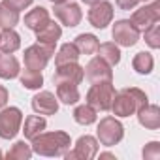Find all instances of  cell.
Returning a JSON list of instances; mask_svg holds the SVG:
<instances>
[{"label":"cell","instance_id":"e575fe53","mask_svg":"<svg viewBox=\"0 0 160 160\" xmlns=\"http://www.w3.org/2000/svg\"><path fill=\"white\" fill-rule=\"evenodd\" d=\"M100 158H115V154H111V152H100Z\"/></svg>","mask_w":160,"mask_h":160},{"label":"cell","instance_id":"52a82bcc","mask_svg":"<svg viewBox=\"0 0 160 160\" xmlns=\"http://www.w3.org/2000/svg\"><path fill=\"white\" fill-rule=\"evenodd\" d=\"M158 21H160V0H152L149 6H143V8L136 10L130 17V23L138 32L147 30L151 25H154Z\"/></svg>","mask_w":160,"mask_h":160},{"label":"cell","instance_id":"277c9868","mask_svg":"<svg viewBox=\"0 0 160 160\" xmlns=\"http://www.w3.org/2000/svg\"><path fill=\"white\" fill-rule=\"evenodd\" d=\"M124 138V126L119 119L115 117H104L100 122H98V128H96V139L106 145V147H113L117 145L121 139Z\"/></svg>","mask_w":160,"mask_h":160},{"label":"cell","instance_id":"9c48e42d","mask_svg":"<svg viewBox=\"0 0 160 160\" xmlns=\"http://www.w3.org/2000/svg\"><path fill=\"white\" fill-rule=\"evenodd\" d=\"M85 77L89 79L91 83H104V81H113V70L111 66L102 60L100 57L91 58V62L83 68Z\"/></svg>","mask_w":160,"mask_h":160},{"label":"cell","instance_id":"1f68e13d","mask_svg":"<svg viewBox=\"0 0 160 160\" xmlns=\"http://www.w3.org/2000/svg\"><path fill=\"white\" fill-rule=\"evenodd\" d=\"M32 2H34V0H4V4H8L10 8H13V10H17V12L27 10Z\"/></svg>","mask_w":160,"mask_h":160},{"label":"cell","instance_id":"cb8c5ba5","mask_svg":"<svg viewBox=\"0 0 160 160\" xmlns=\"http://www.w3.org/2000/svg\"><path fill=\"white\" fill-rule=\"evenodd\" d=\"M73 43H75V47L79 49L81 55H94L98 45H100V42L94 34H79Z\"/></svg>","mask_w":160,"mask_h":160},{"label":"cell","instance_id":"74e56055","mask_svg":"<svg viewBox=\"0 0 160 160\" xmlns=\"http://www.w3.org/2000/svg\"><path fill=\"white\" fill-rule=\"evenodd\" d=\"M0 158H2V151H0Z\"/></svg>","mask_w":160,"mask_h":160},{"label":"cell","instance_id":"ba28073f","mask_svg":"<svg viewBox=\"0 0 160 160\" xmlns=\"http://www.w3.org/2000/svg\"><path fill=\"white\" fill-rule=\"evenodd\" d=\"M98 154V139L94 136H81L75 141L73 151H66L64 158L66 160H92Z\"/></svg>","mask_w":160,"mask_h":160},{"label":"cell","instance_id":"9a60e30c","mask_svg":"<svg viewBox=\"0 0 160 160\" xmlns=\"http://www.w3.org/2000/svg\"><path fill=\"white\" fill-rule=\"evenodd\" d=\"M138 121L147 130H158L160 128V108L154 104H145L138 111Z\"/></svg>","mask_w":160,"mask_h":160},{"label":"cell","instance_id":"f35d334b","mask_svg":"<svg viewBox=\"0 0 160 160\" xmlns=\"http://www.w3.org/2000/svg\"><path fill=\"white\" fill-rule=\"evenodd\" d=\"M143 2H151V0H143Z\"/></svg>","mask_w":160,"mask_h":160},{"label":"cell","instance_id":"d6a6232c","mask_svg":"<svg viewBox=\"0 0 160 160\" xmlns=\"http://www.w3.org/2000/svg\"><path fill=\"white\" fill-rule=\"evenodd\" d=\"M139 2H141V0H117V6L121 10H126L128 12V10H134Z\"/></svg>","mask_w":160,"mask_h":160},{"label":"cell","instance_id":"d6986e66","mask_svg":"<svg viewBox=\"0 0 160 160\" xmlns=\"http://www.w3.org/2000/svg\"><path fill=\"white\" fill-rule=\"evenodd\" d=\"M57 98L66 106H73L81 100V94L73 83H57Z\"/></svg>","mask_w":160,"mask_h":160},{"label":"cell","instance_id":"5bb4252c","mask_svg":"<svg viewBox=\"0 0 160 160\" xmlns=\"http://www.w3.org/2000/svg\"><path fill=\"white\" fill-rule=\"evenodd\" d=\"M32 109L38 115H55L58 111V98L49 91H42L32 98Z\"/></svg>","mask_w":160,"mask_h":160},{"label":"cell","instance_id":"5b68a950","mask_svg":"<svg viewBox=\"0 0 160 160\" xmlns=\"http://www.w3.org/2000/svg\"><path fill=\"white\" fill-rule=\"evenodd\" d=\"M23 124V111L19 108H2L0 111V138L13 139Z\"/></svg>","mask_w":160,"mask_h":160},{"label":"cell","instance_id":"44dd1931","mask_svg":"<svg viewBox=\"0 0 160 160\" xmlns=\"http://www.w3.org/2000/svg\"><path fill=\"white\" fill-rule=\"evenodd\" d=\"M21 47V36L13 28H4L0 32V51L2 53H15Z\"/></svg>","mask_w":160,"mask_h":160},{"label":"cell","instance_id":"ac0fdd59","mask_svg":"<svg viewBox=\"0 0 160 160\" xmlns=\"http://www.w3.org/2000/svg\"><path fill=\"white\" fill-rule=\"evenodd\" d=\"M21 72L19 60L12 53H2L0 55V77L2 79H15Z\"/></svg>","mask_w":160,"mask_h":160},{"label":"cell","instance_id":"f1b7e54d","mask_svg":"<svg viewBox=\"0 0 160 160\" xmlns=\"http://www.w3.org/2000/svg\"><path fill=\"white\" fill-rule=\"evenodd\" d=\"M30 156H32V147L25 141H15L6 154L8 160H28Z\"/></svg>","mask_w":160,"mask_h":160},{"label":"cell","instance_id":"8fae6325","mask_svg":"<svg viewBox=\"0 0 160 160\" xmlns=\"http://www.w3.org/2000/svg\"><path fill=\"white\" fill-rule=\"evenodd\" d=\"M85 77L83 66H79L77 62H66V64H58L57 72L53 75V83H73L79 85Z\"/></svg>","mask_w":160,"mask_h":160},{"label":"cell","instance_id":"4fadbf2b","mask_svg":"<svg viewBox=\"0 0 160 160\" xmlns=\"http://www.w3.org/2000/svg\"><path fill=\"white\" fill-rule=\"evenodd\" d=\"M89 23L94 28H106L111 21H113V6L108 0H100V2L92 4V8L89 10Z\"/></svg>","mask_w":160,"mask_h":160},{"label":"cell","instance_id":"484cf974","mask_svg":"<svg viewBox=\"0 0 160 160\" xmlns=\"http://www.w3.org/2000/svg\"><path fill=\"white\" fill-rule=\"evenodd\" d=\"M132 68H134L138 73H141V75L151 73L152 68H154V58H152V55L147 53V51L138 53V55L134 57V60H132Z\"/></svg>","mask_w":160,"mask_h":160},{"label":"cell","instance_id":"7c38bea8","mask_svg":"<svg viewBox=\"0 0 160 160\" xmlns=\"http://www.w3.org/2000/svg\"><path fill=\"white\" fill-rule=\"evenodd\" d=\"M55 17L68 28H73L81 23L83 13L81 8L75 2H62V4H55Z\"/></svg>","mask_w":160,"mask_h":160},{"label":"cell","instance_id":"4316f807","mask_svg":"<svg viewBox=\"0 0 160 160\" xmlns=\"http://www.w3.org/2000/svg\"><path fill=\"white\" fill-rule=\"evenodd\" d=\"M79 55L81 53L75 47V43H64L58 49V53L55 55V64L58 66V64H66V62H77Z\"/></svg>","mask_w":160,"mask_h":160},{"label":"cell","instance_id":"f546056e","mask_svg":"<svg viewBox=\"0 0 160 160\" xmlns=\"http://www.w3.org/2000/svg\"><path fill=\"white\" fill-rule=\"evenodd\" d=\"M143 34H145V43L151 49H158L160 47V25L158 23L151 25L147 30H143Z\"/></svg>","mask_w":160,"mask_h":160},{"label":"cell","instance_id":"d590c367","mask_svg":"<svg viewBox=\"0 0 160 160\" xmlns=\"http://www.w3.org/2000/svg\"><path fill=\"white\" fill-rule=\"evenodd\" d=\"M81 2H85V4H89V6H92V4L100 2V0H81Z\"/></svg>","mask_w":160,"mask_h":160},{"label":"cell","instance_id":"8d00e7d4","mask_svg":"<svg viewBox=\"0 0 160 160\" xmlns=\"http://www.w3.org/2000/svg\"><path fill=\"white\" fill-rule=\"evenodd\" d=\"M49 2H53V4H62V2H66V0H49Z\"/></svg>","mask_w":160,"mask_h":160},{"label":"cell","instance_id":"836d02e7","mask_svg":"<svg viewBox=\"0 0 160 160\" xmlns=\"http://www.w3.org/2000/svg\"><path fill=\"white\" fill-rule=\"evenodd\" d=\"M6 104H8V89L0 85V109L6 108Z\"/></svg>","mask_w":160,"mask_h":160},{"label":"cell","instance_id":"ffe728a7","mask_svg":"<svg viewBox=\"0 0 160 160\" xmlns=\"http://www.w3.org/2000/svg\"><path fill=\"white\" fill-rule=\"evenodd\" d=\"M47 128V121L42 117V115H28L25 119V128H23V134L27 139H34L36 136H40L43 130Z\"/></svg>","mask_w":160,"mask_h":160},{"label":"cell","instance_id":"7a4b0ae2","mask_svg":"<svg viewBox=\"0 0 160 160\" xmlns=\"http://www.w3.org/2000/svg\"><path fill=\"white\" fill-rule=\"evenodd\" d=\"M145 104H149L147 94L138 87H130V89H122L121 92H115L111 102V111L117 117H130Z\"/></svg>","mask_w":160,"mask_h":160},{"label":"cell","instance_id":"83f0119b","mask_svg":"<svg viewBox=\"0 0 160 160\" xmlns=\"http://www.w3.org/2000/svg\"><path fill=\"white\" fill-rule=\"evenodd\" d=\"M19 23V12L8 4H0V28H13Z\"/></svg>","mask_w":160,"mask_h":160},{"label":"cell","instance_id":"6da1fadb","mask_svg":"<svg viewBox=\"0 0 160 160\" xmlns=\"http://www.w3.org/2000/svg\"><path fill=\"white\" fill-rule=\"evenodd\" d=\"M72 139L66 132H42L32 139V152L40 156H64V152L70 149Z\"/></svg>","mask_w":160,"mask_h":160},{"label":"cell","instance_id":"d4e9b609","mask_svg":"<svg viewBox=\"0 0 160 160\" xmlns=\"http://www.w3.org/2000/svg\"><path fill=\"white\" fill-rule=\"evenodd\" d=\"M96 119H98L96 109H94L92 106H89V104H85V106H77V108L73 109V121H75L77 124L89 126V124L96 122Z\"/></svg>","mask_w":160,"mask_h":160},{"label":"cell","instance_id":"4dcf8cb0","mask_svg":"<svg viewBox=\"0 0 160 160\" xmlns=\"http://www.w3.org/2000/svg\"><path fill=\"white\" fill-rule=\"evenodd\" d=\"M143 158L145 160H158L160 158V141H149L143 147Z\"/></svg>","mask_w":160,"mask_h":160},{"label":"cell","instance_id":"2e32d148","mask_svg":"<svg viewBox=\"0 0 160 160\" xmlns=\"http://www.w3.org/2000/svg\"><path fill=\"white\" fill-rule=\"evenodd\" d=\"M51 19H49V12H47V8H43V6H36L34 10H30L27 15H25V25H27V28H30V30H34V32H38L42 27H45L47 23H49Z\"/></svg>","mask_w":160,"mask_h":160},{"label":"cell","instance_id":"3957f363","mask_svg":"<svg viewBox=\"0 0 160 160\" xmlns=\"http://www.w3.org/2000/svg\"><path fill=\"white\" fill-rule=\"evenodd\" d=\"M115 96V87L113 81H104V83H92V87L87 92V104L92 106L96 111H109L111 102Z\"/></svg>","mask_w":160,"mask_h":160},{"label":"cell","instance_id":"8992f818","mask_svg":"<svg viewBox=\"0 0 160 160\" xmlns=\"http://www.w3.org/2000/svg\"><path fill=\"white\" fill-rule=\"evenodd\" d=\"M55 55V45H43V43H34L30 47L25 49V66L30 70H38L42 72L47 62L51 60V57Z\"/></svg>","mask_w":160,"mask_h":160},{"label":"cell","instance_id":"e0dca14e","mask_svg":"<svg viewBox=\"0 0 160 160\" xmlns=\"http://www.w3.org/2000/svg\"><path fill=\"white\" fill-rule=\"evenodd\" d=\"M60 36H62V28L55 21H49L45 27H42L36 32L38 43H43V45H57V42L60 40Z\"/></svg>","mask_w":160,"mask_h":160},{"label":"cell","instance_id":"7402d4cb","mask_svg":"<svg viewBox=\"0 0 160 160\" xmlns=\"http://www.w3.org/2000/svg\"><path fill=\"white\" fill-rule=\"evenodd\" d=\"M19 79H21V85L25 89H28V91H38L43 85V75H42V72L30 70V68L19 72Z\"/></svg>","mask_w":160,"mask_h":160},{"label":"cell","instance_id":"603a6c76","mask_svg":"<svg viewBox=\"0 0 160 160\" xmlns=\"http://www.w3.org/2000/svg\"><path fill=\"white\" fill-rule=\"evenodd\" d=\"M96 53H98V57H100L102 60H106L109 66H115V64L121 62V51H119L117 43H113V42L100 43L98 49H96Z\"/></svg>","mask_w":160,"mask_h":160},{"label":"cell","instance_id":"30bf717a","mask_svg":"<svg viewBox=\"0 0 160 160\" xmlns=\"http://www.w3.org/2000/svg\"><path fill=\"white\" fill-rule=\"evenodd\" d=\"M111 36L115 40L117 45H122V47H132L138 43L139 40V32L132 27V23L128 19H121V21H115L113 25V30H111Z\"/></svg>","mask_w":160,"mask_h":160}]
</instances>
